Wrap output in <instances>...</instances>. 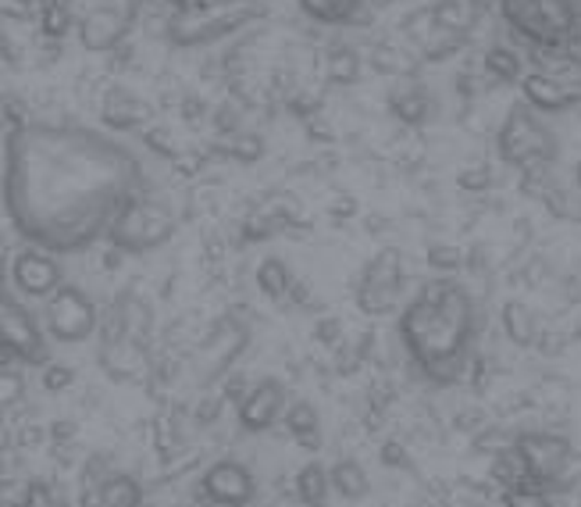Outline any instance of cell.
<instances>
[{
	"label": "cell",
	"instance_id": "cell-1",
	"mask_svg": "<svg viewBox=\"0 0 581 507\" xmlns=\"http://www.w3.org/2000/svg\"><path fill=\"white\" fill-rule=\"evenodd\" d=\"M140 190L143 161L101 129L22 122L4 143V212L22 240L79 254L107 237Z\"/></svg>",
	"mask_w": 581,
	"mask_h": 507
},
{
	"label": "cell",
	"instance_id": "cell-2",
	"mask_svg": "<svg viewBox=\"0 0 581 507\" xmlns=\"http://www.w3.org/2000/svg\"><path fill=\"white\" fill-rule=\"evenodd\" d=\"M478 304L456 279L425 282L400 312V343L431 386H453L467 376L478 337Z\"/></svg>",
	"mask_w": 581,
	"mask_h": 507
},
{
	"label": "cell",
	"instance_id": "cell-3",
	"mask_svg": "<svg viewBox=\"0 0 581 507\" xmlns=\"http://www.w3.org/2000/svg\"><path fill=\"white\" fill-rule=\"evenodd\" d=\"M179 232V218L160 197L140 190L121 207L107 229V243L118 246L121 254H151L165 246Z\"/></svg>",
	"mask_w": 581,
	"mask_h": 507
},
{
	"label": "cell",
	"instance_id": "cell-4",
	"mask_svg": "<svg viewBox=\"0 0 581 507\" xmlns=\"http://www.w3.org/2000/svg\"><path fill=\"white\" fill-rule=\"evenodd\" d=\"M503 18L528 43L564 51L578 40V8L574 0H500Z\"/></svg>",
	"mask_w": 581,
	"mask_h": 507
},
{
	"label": "cell",
	"instance_id": "cell-5",
	"mask_svg": "<svg viewBox=\"0 0 581 507\" xmlns=\"http://www.w3.org/2000/svg\"><path fill=\"white\" fill-rule=\"evenodd\" d=\"M496 147H500V157L506 165H514L517 172L553 168L556 154H560V143H556L553 129L539 118V111L528 104H517L511 115L503 118Z\"/></svg>",
	"mask_w": 581,
	"mask_h": 507
},
{
	"label": "cell",
	"instance_id": "cell-6",
	"mask_svg": "<svg viewBox=\"0 0 581 507\" xmlns=\"http://www.w3.org/2000/svg\"><path fill=\"white\" fill-rule=\"evenodd\" d=\"M517 454L528 468V482L539 490H546L553 497V490H567V468L574 461V443L556 429H528L517 432L514 440Z\"/></svg>",
	"mask_w": 581,
	"mask_h": 507
},
{
	"label": "cell",
	"instance_id": "cell-7",
	"mask_svg": "<svg viewBox=\"0 0 581 507\" xmlns=\"http://www.w3.org/2000/svg\"><path fill=\"white\" fill-rule=\"evenodd\" d=\"M43 329L57 343H82L101 329V312L86 290L61 282L43 304Z\"/></svg>",
	"mask_w": 581,
	"mask_h": 507
},
{
	"label": "cell",
	"instance_id": "cell-8",
	"mask_svg": "<svg viewBox=\"0 0 581 507\" xmlns=\"http://www.w3.org/2000/svg\"><path fill=\"white\" fill-rule=\"evenodd\" d=\"M403 254L397 246H382V251L364 265L361 279H357V307L371 318L392 315L403 296Z\"/></svg>",
	"mask_w": 581,
	"mask_h": 507
},
{
	"label": "cell",
	"instance_id": "cell-9",
	"mask_svg": "<svg viewBox=\"0 0 581 507\" xmlns=\"http://www.w3.org/2000/svg\"><path fill=\"white\" fill-rule=\"evenodd\" d=\"M257 15L250 4L243 0H221V4L207 8V11H185V15H171L168 22V36L171 43L179 47H196V43H211L229 36L232 29L246 26Z\"/></svg>",
	"mask_w": 581,
	"mask_h": 507
},
{
	"label": "cell",
	"instance_id": "cell-10",
	"mask_svg": "<svg viewBox=\"0 0 581 507\" xmlns=\"http://www.w3.org/2000/svg\"><path fill=\"white\" fill-rule=\"evenodd\" d=\"M0 351H8L22 365L43 368L51 362V347H47V332L40 329V321L4 287H0Z\"/></svg>",
	"mask_w": 581,
	"mask_h": 507
},
{
	"label": "cell",
	"instance_id": "cell-11",
	"mask_svg": "<svg viewBox=\"0 0 581 507\" xmlns=\"http://www.w3.org/2000/svg\"><path fill=\"white\" fill-rule=\"evenodd\" d=\"M193 497L204 507H250L257 497V479L243 461L221 457V461L207 465V472L196 482Z\"/></svg>",
	"mask_w": 581,
	"mask_h": 507
},
{
	"label": "cell",
	"instance_id": "cell-12",
	"mask_svg": "<svg viewBox=\"0 0 581 507\" xmlns=\"http://www.w3.org/2000/svg\"><path fill=\"white\" fill-rule=\"evenodd\" d=\"M11 282L22 296H33V301H47L61 282H65V271H61L57 257L43 246H22V251L11 257V268H8Z\"/></svg>",
	"mask_w": 581,
	"mask_h": 507
},
{
	"label": "cell",
	"instance_id": "cell-13",
	"mask_svg": "<svg viewBox=\"0 0 581 507\" xmlns=\"http://www.w3.org/2000/svg\"><path fill=\"white\" fill-rule=\"evenodd\" d=\"M289 407V393H286V382L279 379H261L254 382L250 390L243 393V401L236 404V418L243 432H268L282 422Z\"/></svg>",
	"mask_w": 581,
	"mask_h": 507
},
{
	"label": "cell",
	"instance_id": "cell-14",
	"mask_svg": "<svg viewBox=\"0 0 581 507\" xmlns=\"http://www.w3.org/2000/svg\"><path fill=\"white\" fill-rule=\"evenodd\" d=\"M132 26V15L115 4H96L79 18V40L86 51H115L126 40Z\"/></svg>",
	"mask_w": 581,
	"mask_h": 507
},
{
	"label": "cell",
	"instance_id": "cell-15",
	"mask_svg": "<svg viewBox=\"0 0 581 507\" xmlns=\"http://www.w3.org/2000/svg\"><path fill=\"white\" fill-rule=\"evenodd\" d=\"M528 107H535L539 115H560V111L574 107L581 101V86L560 76H546V72H531L521 79Z\"/></svg>",
	"mask_w": 581,
	"mask_h": 507
},
{
	"label": "cell",
	"instance_id": "cell-16",
	"mask_svg": "<svg viewBox=\"0 0 581 507\" xmlns=\"http://www.w3.org/2000/svg\"><path fill=\"white\" fill-rule=\"evenodd\" d=\"M79 507H143V486L129 472H111L101 482H86Z\"/></svg>",
	"mask_w": 581,
	"mask_h": 507
},
{
	"label": "cell",
	"instance_id": "cell-17",
	"mask_svg": "<svg viewBox=\"0 0 581 507\" xmlns=\"http://www.w3.org/2000/svg\"><path fill=\"white\" fill-rule=\"evenodd\" d=\"M101 111H104V122L115 132H143V126L154 115V107L146 104L143 97L126 90V86H111V90L104 93Z\"/></svg>",
	"mask_w": 581,
	"mask_h": 507
},
{
	"label": "cell",
	"instance_id": "cell-18",
	"mask_svg": "<svg viewBox=\"0 0 581 507\" xmlns=\"http://www.w3.org/2000/svg\"><path fill=\"white\" fill-rule=\"evenodd\" d=\"M282 422H286V432L293 436L296 447L321 451V418H318V407L311 401H289Z\"/></svg>",
	"mask_w": 581,
	"mask_h": 507
},
{
	"label": "cell",
	"instance_id": "cell-19",
	"mask_svg": "<svg viewBox=\"0 0 581 507\" xmlns=\"http://www.w3.org/2000/svg\"><path fill=\"white\" fill-rule=\"evenodd\" d=\"M389 107L392 115H397L400 122H406V126H422V122L431 118V97L425 86L417 83H397L389 93Z\"/></svg>",
	"mask_w": 581,
	"mask_h": 507
},
{
	"label": "cell",
	"instance_id": "cell-20",
	"mask_svg": "<svg viewBox=\"0 0 581 507\" xmlns=\"http://www.w3.org/2000/svg\"><path fill=\"white\" fill-rule=\"evenodd\" d=\"M332 493H339L343 500H364L371 493V476L364 472V465L357 457H336L328 465Z\"/></svg>",
	"mask_w": 581,
	"mask_h": 507
},
{
	"label": "cell",
	"instance_id": "cell-21",
	"mask_svg": "<svg viewBox=\"0 0 581 507\" xmlns=\"http://www.w3.org/2000/svg\"><path fill=\"white\" fill-rule=\"evenodd\" d=\"M293 268L282 262V257H264L261 265H257V290H261L271 304L279 307H289V290H293Z\"/></svg>",
	"mask_w": 581,
	"mask_h": 507
},
{
	"label": "cell",
	"instance_id": "cell-22",
	"mask_svg": "<svg viewBox=\"0 0 581 507\" xmlns=\"http://www.w3.org/2000/svg\"><path fill=\"white\" fill-rule=\"evenodd\" d=\"M296 500L304 507H325L328 497H332V479H328V465L321 461H307L300 472H296Z\"/></svg>",
	"mask_w": 581,
	"mask_h": 507
},
{
	"label": "cell",
	"instance_id": "cell-23",
	"mask_svg": "<svg viewBox=\"0 0 581 507\" xmlns=\"http://www.w3.org/2000/svg\"><path fill=\"white\" fill-rule=\"evenodd\" d=\"M503 332H506V340H511L514 347H535L542 326H539V318H535V312H531L528 304L506 301L503 304Z\"/></svg>",
	"mask_w": 581,
	"mask_h": 507
},
{
	"label": "cell",
	"instance_id": "cell-24",
	"mask_svg": "<svg viewBox=\"0 0 581 507\" xmlns=\"http://www.w3.org/2000/svg\"><path fill=\"white\" fill-rule=\"evenodd\" d=\"M371 68L382 72V76H397V79H403V76H414V72H417V61H414L411 54H406L400 43L382 40V43L371 47Z\"/></svg>",
	"mask_w": 581,
	"mask_h": 507
},
{
	"label": "cell",
	"instance_id": "cell-25",
	"mask_svg": "<svg viewBox=\"0 0 581 507\" xmlns=\"http://www.w3.org/2000/svg\"><path fill=\"white\" fill-rule=\"evenodd\" d=\"M489 479L496 482L500 490H514V486H525V482H528V468H525L521 454H517L514 443H511V447H503V451L492 454Z\"/></svg>",
	"mask_w": 581,
	"mask_h": 507
},
{
	"label": "cell",
	"instance_id": "cell-26",
	"mask_svg": "<svg viewBox=\"0 0 581 507\" xmlns=\"http://www.w3.org/2000/svg\"><path fill=\"white\" fill-rule=\"evenodd\" d=\"M364 0H300L304 15L321 22V26H346V22L357 18Z\"/></svg>",
	"mask_w": 581,
	"mask_h": 507
},
{
	"label": "cell",
	"instance_id": "cell-27",
	"mask_svg": "<svg viewBox=\"0 0 581 507\" xmlns=\"http://www.w3.org/2000/svg\"><path fill=\"white\" fill-rule=\"evenodd\" d=\"M486 72L500 83H517L521 79V54L511 51V47H492V51H486Z\"/></svg>",
	"mask_w": 581,
	"mask_h": 507
},
{
	"label": "cell",
	"instance_id": "cell-28",
	"mask_svg": "<svg viewBox=\"0 0 581 507\" xmlns=\"http://www.w3.org/2000/svg\"><path fill=\"white\" fill-rule=\"evenodd\" d=\"M154 447H157V454H160V461H171V457L179 454V447H182V432H179L176 415L160 411V415L154 418Z\"/></svg>",
	"mask_w": 581,
	"mask_h": 507
},
{
	"label": "cell",
	"instance_id": "cell-29",
	"mask_svg": "<svg viewBox=\"0 0 581 507\" xmlns=\"http://www.w3.org/2000/svg\"><path fill=\"white\" fill-rule=\"evenodd\" d=\"M361 76V54L353 51V47H336V51L328 54V79L332 83H357Z\"/></svg>",
	"mask_w": 581,
	"mask_h": 507
},
{
	"label": "cell",
	"instance_id": "cell-30",
	"mask_svg": "<svg viewBox=\"0 0 581 507\" xmlns=\"http://www.w3.org/2000/svg\"><path fill=\"white\" fill-rule=\"evenodd\" d=\"M542 204L550 207V215L564 218V221H581V193H571L564 187H553L546 197H542Z\"/></svg>",
	"mask_w": 581,
	"mask_h": 507
},
{
	"label": "cell",
	"instance_id": "cell-31",
	"mask_svg": "<svg viewBox=\"0 0 581 507\" xmlns=\"http://www.w3.org/2000/svg\"><path fill=\"white\" fill-rule=\"evenodd\" d=\"M22 401H26V379L15 368L0 365V411H11Z\"/></svg>",
	"mask_w": 581,
	"mask_h": 507
},
{
	"label": "cell",
	"instance_id": "cell-32",
	"mask_svg": "<svg viewBox=\"0 0 581 507\" xmlns=\"http://www.w3.org/2000/svg\"><path fill=\"white\" fill-rule=\"evenodd\" d=\"M503 507H556L553 497L546 490L531 486V482H525V486H514V490H503Z\"/></svg>",
	"mask_w": 581,
	"mask_h": 507
},
{
	"label": "cell",
	"instance_id": "cell-33",
	"mask_svg": "<svg viewBox=\"0 0 581 507\" xmlns=\"http://www.w3.org/2000/svg\"><path fill=\"white\" fill-rule=\"evenodd\" d=\"M425 257H428V265L436 268V271H456V268H464V251L456 243H428L425 246Z\"/></svg>",
	"mask_w": 581,
	"mask_h": 507
},
{
	"label": "cell",
	"instance_id": "cell-34",
	"mask_svg": "<svg viewBox=\"0 0 581 507\" xmlns=\"http://www.w3.org/2000/svg\"><path fill=\"white\" fill-rule=\"evenodd\" d=\"M68 26H72V11H68L65 0H61V4H57V0H47V4H43V33L57 36V40H61V36L68 33Z\"/></svg>",
	"mask_w": 581,
	"mask_h": 507
},
{
	"label": "cell",
	"instance_id": "cell-35",
	"mask_svg": "<svg viewBox=\"0 0 581 507\" xmlns=\"http://www.w3.org/2000/svg\"><path fill=\"white\" fill-rule=\"evenodd\" d=\"M378 457H382V465L392 468V472H411V468H414V457H411V451H406L403 440H386V443H382Z\"/></svg>",
	"mask_w": 581,
	"mask_h": 507
},
{
	"label": "cell",
	"instance_id": "cell-36",
	"mask_svg": "<svg viewBox=\"0 0 581 507\" xmlns=\"http://www.w3.org/2000/svg\"><path fill=\"white\" fill-rule=\"evenodd\" d=\"M68 386H76V368H72V365H57V362H47V365H43V390H47V393H65Z\"/></svg>",
	"mask_w": 581,
	"mask_h": 507
},
{
	"label": "cell",
	"instance_id": "cell-37",
	"mask_svg": "<svg viewBox=\"0 0 581 507\" xmlns=\"http://www.w3.org/2000/svg\"><path fill=\"white\" fill-rule=\"evenodd\" d=\"M225 154H232L236 161H257L264 154V143H261V136H236L232 132V143L225 147Z\"/></svg>",
	"mask_w": 581,
	"mask_h": 507
},
{
	"label": "cell",
	"instance_id": "cell-38",
	"mask_svg": "<svg viewBox=\"0 0 581 507\" xmlns=\"http://www.w3.org/2000/svg\"><path fill=\"white\" fill-rule=\"evenodd\" d=\"M314 340L336 351L339 343H343V321H339L336 315H321V318L314 321Z\"/></svg>",
	"mask_w": 581,
	"mask_h": 507
},
{
	"label": "cell",
	"instance_id": "cell-39",
	"mask_svg": "<svg viewBox=\"0 0 581 507\" xmlns=\"http://www.w3.org/2000/svg\"><path fill=\"white\" fill-rule=\"evenodd\" d=\"M456 182L467 190V193H481V190H489L492 187V172L489 168H464L461 176H456Z\"/></svg>",
	"mask_w": 581,
	"mask_h": 507
},
{
	"label": "cell",
	"instance_id": "cell-40",
	"mask_svg": "<svg viewBox=\"0 0 581 507\" xmlns=\"http://www.w3.org/2000/svg\"><path fill=\"white\" fill-rule=\"evenodd\" d=\"M221 407H225V397H221V393H218V397H204L201 404L193 407V422L196 426H215Z\"/></svg>",
	"mask_w": 581,
	"mask_h": 507
},
{
	"label": "cell",
	"instance_id": "cell-41",
	"mask_svg": "<svg viewBox=\"0 0 581 507\" xmlns=\"http://www.w3.org/2000/svg\"><path fill=\"white\" fill-rule=\"evenodd\" d=\"M47 440L54 443V447H72V443L79 440V426L72 422V418H61L51 429H47Z\"/></svg>",
	"mask_w": 581,
	"mask_h": 507
},
{
	"label": "cell",
	"instance_id": "cell-42",
	"mask_svg": "<svg viewBox=\"0 0 581 507\" xmlns=\"http://www.w3.org/2000/svg\"><path fill=\"white\" fill-rule=\"evenodd\" d=\"M15 443L22 451H36L40 443H47V429L40 422H26L18 432H15Z\"/></svg>",
	"mask_w": 581,
	"mask_h": 507
},
{
	"label": "cell",
	"instance_id": "cell-43",
	"mask_svg": "<svg viewBox=\"0 0 581 507\" xmlns=\"http://www.w3.org/2000/svg\"><path fill=\"white\" fill-rule=\"evenodd\" d=\"M143 143L151 147V151H157V154L176 157V143H171V136L165 129H143Z\"/></svg>",
	"mask_w": 581,
	"mask_h": 507
},
{
	"label": "cell",
	"instance_id": "cell-44",
	"mask_svg": "<svg viewBox=\"0 0 581 507\" xmlns=\"http://www.w3.org/2000/svg\"><path fill=\"white\" fill-rule=\"evenodd\" d=\"M215 126H218V132H240V107L236 104H221L215 111Z\"/></svg>",
	"mask_w": 581,
	"mask_h": 507
},
{
	"label": "cell",
	"instance_id": "cell-45",
	"mask_svg": "<svg viewBox=\"0 0 581 507\" xmlns=\"http://www.w3.org/2000/svg\"><path fill=\"white\" fill-rule=\"evenodd\" d=\"M246 390H250V386H246V379H243V376H232V379H225V386H221V397L240 404Z\"/></svg>",
	"mask_w": 581,
	"mask_h": 507
},
{
	"label": "cell",
	"instance_id": "cell-46",
	"mask_svg": "<svg viewBox=\"0 0 581 507\" xmlns=\"http://www.w3.org/2000/svg\"><path fill=\"white\" fill-rule=\"evenodd\" d=\"M414 507H450V500L447 497H442V486H439V482H436V486H431L428 493H425V497L422 500H417Z\"/></svg>",
	"mask_w": 581,
	"mask_h": 507
},
{
	"label": "cell",
	"instance_id": "cell-47",
	"mask_svg": "<svg viewBox=\"0 0 581 507\" xmlns=\"http://www.w3.org/2000/svg\"><path fill=\"white\" fill-rule=\"evenodd\" d=\"M353 212H357V201H353V197H339V201L336 204H332V218H353Z\"/></svg>",
	"mask_w": 581,
	"mask_h": 507
},
{
	"label": "cell",
	"instance_id": "cell-48",
	"mask_svg": "<svg viewBox=\"0 0 581 507\" xmlns=\"http://www.w3.org/2000/svg\"><path fill=\"white\" fill-rule=\"evenodd\" d=\"M221 4V0H176V15H185V11H207Z\"/></svg>",
	"mask_w": 581,
	"mask_h": 507
},
{
	"label": "cell",
	"instance_id": "cell-49",
	"mask_svg": "<svg viewBox=\"0 0 581 507\" xmlns=\"http://www.w3.org/2000/svg\"><path fill=\"white\" fill-rule=\"evenodd\" d=\"M204 111H207V104H204V101H196V97H190V101L182 104L185 122H201V118H204Z\"/></svg>",
	"mask_w": 581,
	"mask_h": 507
},
{
	"label": "cell",
	"instance_id": "cell-50",
	"mask_svg": "<svg viewBox=\"0 0 581 507\" xmlns=\"http://www.w3.org/2000/svg\"><path fill=\"white\" fill-rule=\"evenodd\" d=\"M8 268H11V262H8V246H4V240H0V287H4V279H8Z\"/></svg>",
	"mask_w": 581,
	"mask_h": 507
},
{
	"label": "cell",
	"instance_id": "cell-51",
	"mask_svg": "<svg viewBox=\"0 0 581 507\" xmlns=\"http://www.w3.org/2000/svg\"><path fill=\"white\" fill-rule=\"evenodd\" d=\"M574 182H578V190H581V161H578V168H574Z\"/></svg>",
	"mask_w": 581,
	"mask_h": 507
},
{
	"label": "cell",
	"instance_id": "cell-52",
	"mask_svg": "<svg viewBox=\"0 0 581 507\" xmlns=\"http://www.w3.org/2000/svg\"><path fill=\"white\" fill-rule=\"evenodd\" d=\"M578 507H581V493H578Z\"/></svg>",
	"mask_w": 581,
	"mask_h": 507
}]
</instances>
